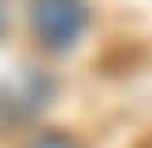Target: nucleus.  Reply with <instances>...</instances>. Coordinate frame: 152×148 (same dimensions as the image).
I'll list each match as a JSON object with an SVG mask.
<instances>
[{
	"label": "nucleus",
	"mask_w": 152,
	"mask_h": 148,
	"mask_svg": "<svg viewBox=\"0 0 152 148\" xmlns=\"http://www.w3.org/2000/svg\"><path fill=\"white\" fill-rule=\"evenodd\" d=\"M26 148H82L71 133H59V130H48V133H37Z\"/></svg>",
	"instance_id": "obj_3"
},
{
	"label": "nucleus",
	"mask_w": 152,
	"mask_h": 148,
	"mask_svg": "<svg viewBox=\"0 0 152 148\" xmlns=\"http://www.w3.org/2000/svg\"><path fill=\"white\" fill-rule=\"evenodd\" d=\"M89 26L86 0H30V30L48 52H67Z\"/></svg>",
	"instance_id": "obj_1"
},
{
	"label": "nucleus",
	"mask_w": 152,
	"mask_h": 148,
	"mask_svg": "<svg viewBox=\"0 0 152 148\" xmlns=\"http://www.w3.org/2000/svg\"><path fill=\"white\" fill-rule=\"evenodd\" d=\"M52 96V81L37 70H22L11 81H4V93H0V107L15 118H26L34 111H41Z\"/></svg>",
	"instance_id": "obj_2"
},
{
	"label": "nucleus",
	"mask_w": 152,
	"mask_h": 148,
	"mask_svg": "<svg viewBox=\"0 0 152 148\" xmlns=\"http://www.w3.org/2000/svg\"><path fill=\"white\" fill-rule=\"evenodd\" d=\"M141 148H152V141H148V144H141Z\"/></svg>",
	"instance_id": "obj_5"
},
{
	"label": "nucleus",
	"mask_w": 152,
	"mask_h": 148,
	"mask_svg": "<svg viewBox=\"0 0 152 148\" xmlns=\"http://www.w3.org/2000/svg\"><path fill=\"white\" fill-rule=\"evenodd\" d=\"M4 26H7V22H4V11H0V37H4Z\"/></svg>",
	"instance_id": "obj_4"
}]
</instances>
